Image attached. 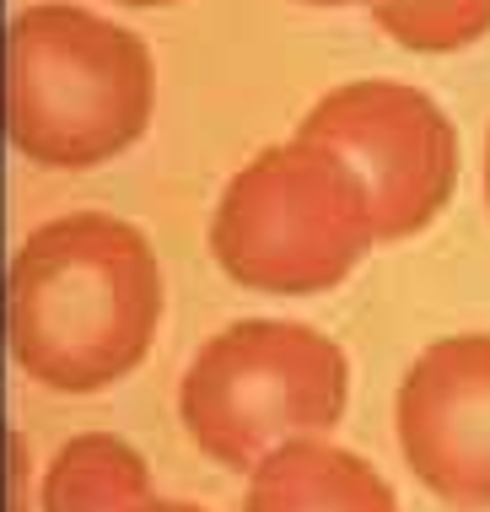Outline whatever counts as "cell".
Returning <instances> with one entry per match:
<instances>
[{
	"label": "cell",
	"mask_w": 490,
	"mask_h": 512,
	"mask_svg": "<svg viewBox=\"0 0 490 512\" xmlns=\"http://www.w3.org/2000/svg\"><path fill=\"white\" fill-rule=\"evenodd\" d=\"M162 324V265L124 216L70 211L33 227L0 281V335L33 383L97 394L130 378Z\"/></svg>",
	"instance_id": "obj_1"
},
{
	"label": "cell",
	"mask_w": 490,
	"mask_h": 512,
	"mask_svg": "<svg viewBox=\"0 0 490 512\" xmlns=\"http://www.w3.org/2000/svg\"><path fill=\"white\" fill-rule=\"evenodd\" d=\"M157 65L140 33L103 11L38 0L0 27V130L44 168H97L140 141Z\"/></svg>",
	"instance_id": "obj_2"
},
{
	"label": "cell",
	"mask_w": 490,
	"mask_h": 512,
	"mask_svg": "<svg viewBox=\"0 0 490 512\" xmlns=\"http://www.w3.org/2000/svg\"><path fill=\"white\" fill-rule=\"evenodd\" d=\"M377 243L372 195L334 146L291 135L243 162L210 216V254L237 286L313 297L340 286Z\"/></svg>",
	"instance_id": "obj_3"
},
{
	"label": "cell",
	"mask_w": 490,
	"mask_h": 512,
	"mask_svg": "<svg viewBox=\"0 0 490 512\" xmlns=\"http://www.w3.org/2000/svg\"><path fill=\"white\" fill-rule=\"evenodd\" d=\"M350 362L324 329L297 318H243L200 345L178 383V421L221 469H254L297 437L340 426Z\"/></svg>",
	"instance_id": "obj_4"
},
{
	"label": "cell",
	"mask_w": 490,
	"mask_h": 512,
	"mask_svg": "<svg viewBox=\"0 0 490 512\" xmlns=\"http://www.w3.org/2000/svg\"><path fill=\"white\" fill-rule=\"evenodd\" d=\"M297 135L334 146L372 195L377 243L415 238L453 200L458 130L453 119L399 76L340 81L302 114Z\"/></svg>",
	"instance_id": "obj_5"
},
{
	"label": "cell",
	"mask_w": 490,
	"mask_h": 512,
	"mask_svg": "<svg viewBox=\"0 0 490 512\" xmlns=\"http://www.w3.org/2000/svg\"><path fill=\"white\" fill-rule=\"evenodd\" d=\"M410 475L458 512H490V335H442L410 362L394 399Z\"/></svg>",
	"instance_id": "obj_6"
},
{
	"label": "cell",
	"mask_w": 490,
	"mask_h": 512,
	"mask_svg": "<svg viewBox=\"0 0 490 512\" xmlns=\"http://www.w3.org/2000/svg\"><path fill=\"white\" fill-rule=\"evenodd\" d=\"M243 512H399V496L361 453L297 437L248 469Z\"/></svg>",
	"instance_id": "obj_7"
},
{
	"label": "cell",
	"mask_w": 490,
	"mask_h": 512,
	"mask_svg": "<svg viewBox=\"0 0 490 512\" xmlns=\"http://www.w3.org/2000/svg\"><path fill=\"white\" fill-rule=\"evenodd\" d=\"M151 496L146 459L114 432L70 437L44 475V512H130Z\"/></svg>",
	"instance_id": "obj_8"
},
{
	"label": "cell",
	"mask_w": 490,
	"mask_h": 512,
	"mask_svg": "<svg viewBox=\"0 0 490 512\" xmlns=\"http://www.w3.org/2000/svg\"><path fill=\"white\" fill-rule=\"evenodd\" d=\"M377 27L415 54H447L490 33V0H377Z\"/></svg>",
	"instance_id": "obj_9"
},
{
	"label": "cell",
	"mask_w": 490,
	"mask_h": 512,
	"mask_svg": "<svg viewBox=\"0 0 490 512\" xmlns=\"http://www.w3.org/2000/svg\"><path fill=\"white\" fill-rule=\"evenodd\" d=\"M0 486H6V512H17V442L11 437H6V480Z\"/></svg>",
	"instance_id": "obj_10"
},
{
	"label": "cell",
	"mask_w": 490,
	"mask_h": 512,
	"mask_svg": "<svg viewBox=\"0 0 490 512\" xmlns=\"http://www.w3.org/2000/svg\"><path fill=\"white\" fill-rule=\"evenodd\" d=\"M130 512H205V507H194V502H173V496H151V502H140Z\"/></svg>",
	"instance_id": "obj_11"
},
{
	"label": "cell",
	"mask_w": 490,
	"mask_h": 512,
	"mask_svg": "<svg viewBox=\"0 0 490 512\" xmlns=\"http://www.w3.org/2000/svg\"><path fill=\"white\" fill-rule=\"evenodd\" d=\"M302 6H377V0H302Z\"/></svg>",
	"instance_id": "obj_12"
},
{
	"label": "cell",
	"mask_w": 490,
	"mask_h": 512,
	"mask_svg": "<svg viewBox=\"0 0 490 512\" xmlns=\"http://www.w3.org/2000/svg\"><path fill=\"white\" fill-rule=\"evenodd\" d=\"M485 205H490V135H485Z\"/></svg>",
	"instance_id": "obj_13"
},
{
	"label": "cell",
	"mask_w": 490,
	"mask_h": 512,
	"mask_svg": "<svg viewBox=\"0 0 490 512\" xmlns=\"http://www.w3.org/2000/svg\"><path fill=\"white\" fill-rule=\"evenodd\" d=\"M119 6H173V0H119Z\"/></svg>",
	"instance_id": "obj_14"
}]
</instances>
